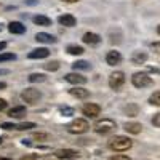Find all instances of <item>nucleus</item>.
<instances>
[{
  "label": "nucleus",
  "mask_w": 160,
  "mask_h": 160,
  "mask_svg": "<svg viewBox=\"0 0 160 160\" xmlns=\"http://www.w3.org/2000/svg\"><path fill=\"white\" fill-rule=\"evenodd\" d=\"M133 146V141L128 138V136H123V135H118V136H114L109 142H108V148L114 152H125L128 149H131Z\"/></svg>",
  "instance_id": "nucleus-1"
},
{
  "label": "nucleus",
  "mask_w": 160,
  "mask_h": 160,
  "mask_svg": "<svg viewBox=\"0 0 160 160\" xmlns=\"http://www.w3.org/2000/svg\"><path fill=\"white\" fill-rule=\"evenodd\" d=\"M115 128H117V123L112 118H99L95 122V125H93V130H95L98 135H109V133H112Z\"/></svg>",
  "instance_id": "nucleus-2"
},
{
  "label": "nucleus",
  "mask_w": 160,
  "mask_h": 160,
  "mask_svg": "<svg viewBox=\"0 0 160 160\" xmlns=\"http://www.w3.org/2000/svg\"><path fill=\"white\" fill-rule=\"evenodd\" d=\"M131 83L136 88H148L154 85V78L148 72H135L131 75Z\"/></svg>",
  "instance_id": "nucleus-3"
},
{
  "label": "nucleus",
  "mask_w": 160,
  "mask_h": 160,
  "mask_svg": "<svg viewBox=\"0 0 160 160\" xmlns=\"http://www.w3.org/2000/svg\"><path fill=\"white\" fill-rule=\"evenodd\" d=\"M90 130V123L87 118H74L68 125V131L71 135H83Z\"/></svg>",
  "instance_id": "nucleus-4"
},
{
  "label": "nucleus",
  "mask_w": 160,
  "mask_h": 160,
  "mask_svg": "<svg viewBox=\"0 0 160 160\" xmlns=\"http://www.w3.org/2000/svg\"><path fill=\"white\" fill-rule=\"evenodd\" d=\"M40 98H42V93H40V90H37L34 87L24 88L21 91V99L28 104H37L40 101Z\"/></svg>",
  "instance_id": "nucleus-5"
},
{
  "label": "nucleus",
  "mask_w": 160,
  "mask_h": 160,
  "mask_svg": "<svg viewBox=\"0 0 160 160\" xmlns=\"http://www.w3.org/2000/svg\"><path fill=\"white\" fill-rule=\"evenodd\" d=\"M125 74L122 72V71H115V72H112L111 75H109V87L112 88V90H120L123 85H125Z\"/></svg>",
  "instance_id": "nucleus-6"
},
{
  "label": "nucleus",
  "mask_w": 160,
  "mask_h": 160,
  "mask_svg": "<svg viewBox=\"0 0 160 160\" xmlns=\"http://www.w3.org/2000/svg\"><path fill=\"white\" fill-rule=\"evenodd\" d=\"M82 112H83V115H87L90 118H96L101 114V106L96 102H85L82 106Z\"/></svg>",
  "instance_id": "nucleus-7"
},
{
  "label": "nucleus",
  "mask_w": 160,
  "mask_h": 160,
  "mask_svg": "<svg viewBox=\"0 0 160 160\" xmlns=\"http://www.w3.org/2000/svg\"><path fill=\"white\" fill-rule=\"evenodd\" d=\"M64 80H66V82H69V83H72V85H85L88 82V78L85 75H82V74H78L77 71L66 74L64 75Z\"/></svg>",
  "instance_id": "nucleus-8"
},
{
  "label": "nucleus",
  "mask_w": 160,
  "mask_h": 160,
  "mask_svg": "<svg viewBox=\"0 0 160 160\" xmlns=\"http://www.w3.org/2000/svg\"><path fill=\"white\" fill-rule=\"evenodd\" d=\"M108 38H109V43L111 45H120L123 42V32L120 28H112L108 32Z\"/></svg>",
  "instance_id": "nucleus-9"
},
{
  "label": "nucleus",
  "mask_w": 160,
  "mask_h": 160,
  "mask_svg": "<svg viewBox=\"0 0 160 160\" xmlns=\"http://www.w3.org/2000/svg\"><path fill=\"white\" fill-rule=\"evenodd\" d=\"M69 95L77 99H87V98H90V90L80 87V85H74L72 88H69Z\"/></svg>",
  "instance_id": "nucleus-10"
},
{
  "label": "nucleus",
  "mask_w": 160,
  "mask_h": 160,
  "mask_svg": "<svg viewBox=\"0 0 160 160\" xmlns=\"http://www.w3.org/2000/svg\"><path fill=\"white\" fill-rule=\"evenodd\" d=\"M48 56H50V50L47 47L34 48L32 51H29V55H28L29 59H47Z\"/></svg>",
  "instance_id": "nucleus-11"
},
{
  "label": "nucleus",
  "mask_w": 160,
  "mask_h": 160,
  "mask_svg": "<svg viewBox=\"0 0 160 160\" xmlns=\"http://www.w3.org/2000/svg\"><path fill=\"white\" fill-rule=\"evenodd\" d=\"M122 61H123V56H122L120 51L111 50V51H108V55H106V62H108L109 66H118Z\"/></svg>",
  "instance_id": "nucleus-12"
},
{
  "label": "nucleus",
  "mask_w": 160,
  "mask_h": 160,
  "mask_svg": "<svg viewBox=\"0 0 160 160\" xmlns=\"http://www.w3.org/2000/svg\"><path fill=\"white\" fill-rule=\"evenodd\" d=\"M55 157L59 158V160H72V158L78 157V152L74 151V149H58L55 152Z\"/></svg>",
  "instance_id": "nucleus-13"
},
{
  "label": "nucleus",
  "mask_w": 160,
  "mask_h": 160,
  "mask_svg": "<svg viewBox=\"0 0 160 160\" xmlns=\"http://www.w3.org/2000/svg\"><path fill=\"white\" fill-rule=\"evenodd\" d=\"M82 40H83V43H87V45H90V47H96V45H99L101 43V35L99 34H95V32H85L83 34V37H82Z\"/></svg>",
  "instance_id": "nucleus-14"
},
{
  "label": "nucleus",
  "mask_w": 160,
  "mask_h": 160,
  "mask_svg": "<svg viewBox=\"0 0 160 160\" xmlns=\"http://www.w3.org/2000/svg\"><path fill=\"white\" fill-rule=\"evenodd\" d=\"M130 61H131V64H135V66H141V64H144L146 61H148V53L141 51V50L133 51L131 56H130Z\"/></svg>",
  "instance_id": "nucleus-15"
},
{
  "label": "nucleus",
  "mask_w": 160,
  "mask_h": 160,
  "mask_svg": "<svg viewBox=\"0 0 160 160\" xmlns=\"http://www.w3.org/2000/svg\"><path fill=\"white\" fill-rule=\"evenodd\" d=\"M35 40L38 43H47V45H51V43H56L58 38L55 35H51L48 32H37L35 34Z\"/></svg>",
  "instance_id": "nucleus-16"
},
{
  "label": "nucleus",
  "mask_w": 160,
  "mask_h": 160,
  "mask_svg": "<svg viewBox=\"0 0 160 160\" xmlns=\"http://www.w3.org/2000/svg\"><path fill=\"white\" fill-rule=\"evenodd\" d=\"M58 22L64 28H74V26H77V18L74 15H69V13H64L58 18Z\"/></svg>",
  "instance_id": "nucleus-17"
},
{
  "label": "nucleus",
  "mask_w": 160,
  "mask_h": 160,
  "mask_svg": "<svg viewBox=\"0 0 160 160\" xmlns=\"http://www.w3.org/2000/svg\"><path fill=\"white\" fill-rule=\"evenodd\" d=\"M8 32L10 34H15V35H21L26 32V26L21 21H11L8 24Z\"/></svg>",
  "instance_id": "nucleus-18"
},
{
  "label": "nucleus",
  "mask_w": 160,
  "mask_h": 160,
  "mask_svg": "<svg viewBox=\"0 0 160 160\" xmlns=\"http://www.w3.org/2000/svg\"><path fill=\"white\" fill-rule=\"evenodd\" d=\"M123 130L127 133H130V135H139V133L142 131V125L139 122H127L123 125Z\"/></svg>",
  "instance_id": "nucleus-19"
},
{
  "label": "nucleus",
  "mask_w": 160,
  "mask_h": 160,
  "mask_svg": "<svg viewBox=\"0 0 160 160\" xmlns=\"http://www.w3.org/2000/svg\"><path fill=\"white\" fill-rule=\"evenodd\" d=\"M26 106H15V108H11L10 111H8V115L11 117V118H22L24 115H26Z\"/></svg>",
  "instance_id": "nucleus-20"
},
{
  "label": "nucleus",
  "mask_w": 160,
  "mask_h": 160,
  "mask_svg": "<svg viewBox=\"0 0 160 160\" xmlns=\"http://www.w3.org/2000/svg\"><path fill=\"white\" fill-rule=\"evenodd\" d=\"M123 112L128 115V117H136L139 114V106L136 102H128L125 108H123Z\"/></svg>",
  "instance_id": "nucleus-21"
},
{
  "label": "nucleus",
  "mask_w": 160,
  "mask_h": 160,
  "mask_svg": "<svg viewBox=\"0 0 160 160\" xmlns=\"http://www.w3.org/2000/svg\"><path fill=\"white\" fill-rule=\"evenodd\" d=\"M66 51H68L69 55H72V56H80V55H83V53H85V48H83L82 45H74V43H71V45L66 47Z\"/></svg>",
  "instance_id": "nucleus-22"
},
{
  "label": "nucleus",
  "mask_w": 160,
  "mask_h": 160,
  "mask_svg": "<svg viewBox=\"0 0 160 160\" xmlns=\"http://www.w3.org/2000/svg\"><path fill=\"white\" fill-rule=\"evenodd\" d=\"M32 21H34V24L43 26V28H48V26H51V19H50L48 16H45V15H35V16L32 18Z\"/></svg>",
  "instance_id": "nucleus-23"
},
{
  "label": "nucleus",
  "mask_w": 160,
  "mask_h": 160,
  "mask_svg": "<svg viewBox=\"0 0 160 160\" xmlns=\"http://www.w3.org/2000/svg\"><path fill=\"white\" fill-rule=\"evenodd\" d=\"M72 69L74 71H90L91 69V64L88 62V61H85V59H78V61H75L74 64H72Z\"/></svg>",
  "instance_id": "nucleus-24"
},
{
  "label": "nucleus",
  "mask_w": 160,
  "mask_h": 160,
  "mask_svg": "<svg viewBox=\"0 0 160 160\" xmlns=\"http://www.w3.org/2000/svg\"><path fill=\"white\" fill-rule=\"evenodd\" d=\"M43 68H45V71L56 72V71L61 68V64H59V61H48L47 64H43Z\"/></svg>",
  "instance_id": "nucleus-25"
},
{
  "label": "nucleus",
  "mask_w": 160,
  "mask_h": 160,
  "mask_svg": "<svg viewBox=\"0 0 160 160\" xmlns=\"http://www.w3.org/2000/svg\"><path fill=\"white\" fill-rule=\"evenodd\" d=\"M28 78H29V82H31V83H37V82H45V78H47V77H45L43 74L34 72V74H31Z\"/></svg>",
  "instance_id": "nucleus-26"
},
{
  "label": "nucleus",
  "mask_w": 160,
  "mask_h": 160,
  "mask_svg": "<svg viewBox=\"0 0 160 160\" xmlns=\"http://www.w3.org/2000/svg\"><path fill=\"white\" fill-rule=\"evenodd\" d=\"M149 104H152V106H158V108H160V90L154 91L152 95L149 96Z\"/></svg>",
  "instance_id": "nucleus-27"
},
{
  "label": "nucleus",
  "mask_w": 160,
  "mask_h": 160,
  "mask_svg": "<svg viewBox=\"0 0 160 160\" xmlns=\"http://www.w3.org/2000/svg\"><path fill=\"white\" fill-rule=\"evenodd\" d=\"M59 114L64 115V117H72L75 114V111H74V108H69V106H61V108H59Z\"/></svg>",
  "instance_id": "nucleus-28"
},
{
  "label": "nucleus",
  "mask_w": 160,
  "mask_h": 160,
  "mask_svg": "<svg viewBox=\"0 0 160 160\" xmlns=\"http://www.w3.org/2000/svg\"><path fill=\"white\" fill-rule=\"evenodd\" d=\"M37 125L34 123V122H22V123H16V130H19V131H24V130H32V128H35Z\"/></svg>",
  "instance_id": "nucleus-29"
},
{
  "label": "nucleus",
  "mask_w": 160,
  "mask_h": 160,
  "mask_svg": "<svg viewBox=\"0 0 160 160\" xmlns=\"http://www.w3.org/2000/svg\"><path fill=\"white\" fill-rule=\"evenodd\" d=\"M16 55L15 53H0V62H7V61H15Z\"/></svg>",
  "instance_id": "nucleus-30"
},
{
  "label": "nucleus",
  "mask_w": 160,
  "mask_h": 160,
  "mask_svg": "<svg viewBox=\"0 0 160 160\" xmlns=\"http://www.w3.org/2000/svg\"><path fill=\"white\" fill-rule=\"evenodd\" d=\"M0 128H3V130H16V123H13V122H2V123H0Z\"/></svg>",
  "instance_id": "nucleus-31"
},
{
  "label": "nucleus",
  "mask_w": 160,
  "mask_h": 160,
  "mask_svg": "<svg viewBox=\"0 0 160 160\" xmlns=\"http://www.w3.org/2000/svg\"><path fill=\"white\" fill-rule=\"evenodd\" d=\"M152 125L154 127H157V128H160V112H157V114H154V117H152Z\"/></svg>",
  "instance_id": "nucleus-32"
},
{
  "label": "nucleus",
  "mask_w": 160,
  "mask_h": 160,
  "mask_svg": "<svg viewBox=\"0 0 160 160\" xmlns=\"http://www.w3.org/2000/svg\"><path fill=\"white\" fill-rule=\"evenodd\" d=\"M109 160H131L128 155H123V154H115L112 157H109Z\"/></svg>",
  "instance_id": "nucleus-33"
},
{
  "label": "nucleus",
  "mask_w": 160,
  "mask_h": 160,
  "mask_svg": "<svg viewBox=\"0 0 160 160\" xmlns=\"http://www.w3.org/2000/svg\"><path fill=\"white\" fill-rule=\"evenodd\" d=\"M50 136L47 135V133H35V135H34V139H38V141H45Z\"/></svg>",
  "instance_id": "nucleus-34"
},
{
  "label": "nucleus",
  "mask_w": 160,
  "mask_h": 160,
  "mask_svg": "<svg viewBox=\"0 0 160 160\" xmlns=\"http://www.w3.org/2000/svg\"><path fill=\"white\" fill-rule=\"evenodd\" d=\"M151 50L154 51V53H157V55H160V42H152L151 45Z\"/></svg>",
  "instance_id": "nucleus-35"
},
{
  "label": "nucleus",
  "mask_w": 160,
  "mask_h": 160,
  "mask_svg": "<svg viewBox=\"0 0 160 160\" xmlns=\"http://www.w3.org/2000/svg\"><path fill=\"white\" fill-rule=\"evenodd\" d=\"M7 106H8L7 99H3V98H0V111H5V109H7Z\"/></svg>",
  "instance_id": "nucleus-36"
},
{
  "label": "nucleus",
  "mask_w": 160,
  "mask_h": 160,
  "mask_svg": "<svg viewBox=\"0 0 160 160\" xmlns=\"http://www.w3.org/2000/svg\"><path fill=\"white\" fill-rule=\"evenodd\" d=\"M19 160H38V158H37L35 155H32V154H31V155H24V157H21Z\"/></svg>",
  "instance_id": "nucleus-37"
},
{
  "label": "nucleus",
  "mask_w": 160,
  "mask_h": 160,
  "mask_svg": "<svg viewBox=\"0 0 160 160\" xmlns=\"http://www.w3.org/2000/svg\"><path fill=\"white\" fill-rule=\"evenodd\" d=\"M37 3H38V0H26V5H31V7L37 5Z\"/></svg>",
  "instance_id": "nucleus-38"
},
{
  "label": "nucleus",
  "mask_w": 160,
  "mask_h": 160,
  "mask_svg": "<svg viewBox=\"0 0 160 160\" xmlns=\"http://www.w3.org/2000/svg\"><path fill=\"white\" fill-rule=\"evenodd\" d=\"M7 45H8L7 42H0V51H3V50L7 48Z\"/></svg>",
  "instance_id": "nucleus-39"
},
{
  "label": "nucleus",
  "mask_w": 160,
  "mask_h": 160,
  "mask_svg": "<svg viewBox=\"0 0 160 160\" xmlns=\"http://www.w3.org/2000/svg\"><path fill=\"white\" fill-rule=\"evenodd\" d=\"M61 2H64V3H77V2H80V0H61Z\"/></svg>",
  "instance_id": "nucleus-40"
},
{
  "label": "nucleus",
  "mask_w": 160,
  "mask_h": 160,
  "mask_svg": "<svg viewBox=\"0 0 160 160\" xmlns=\"http://www.w3.org/2000/svg\"><path fill=\"white\" fill-rule=\"evenodd\" d=\"M8 74H10L8 69H0V75H8Z\"/></svg>",
  "instance_id": "nucleus-41"
},
{
  "label": "nucleus",
  "mask_w": 160,
  "mask_h": 160,
  "mask_svg": "<svg viewBox=\"0 0 160 160\" xmlns=\"http://www.w3.org/2000/svg\"><path fill=\"white\" fill-rule=\"evenodd\" d=\"M7 88V83L5 82H0V90H5Z\"/></svg>",
  "instance_id": "nucleus-42"
},
{
  "label": "nucleus",
  "mask_w": 160,
  "mask_h": 160,
  "mask_svg": "<svg viewBox=\"0 0 160 160\" xmlns=\"http://www.w3.org/2000/svg\"><path fill=\"white\" fill-rule=\"evenodd\" d=\"M157 34H158V35H160V24H158V26H157Z\"/></svg>",
  "instance_id": "nucleus-43"
},
{
  "label": "nucleus",
  "mask_w": 160,
  "mask_h": 160,
  "mask_svg": "<svg viewBox=\"0 0 160 160\" xmlns=\"http://www.w3.org/2000/svg\"><path fill=\"white\" fill-rule=\"evenodd\" d=\"M2 31H3V24H2V22H0V32H2Z\"/></svg>",
  "instance_id": "nucleus-44"
},
{
  "label": "nucleus",
  "mask_w": 160,
  "mask_h": 160,
  "mask_svg": "<svg viewBox=\"0 0 160 160\" xmlns=\"http://www.w3.org/2000/svg\"><path fill=\"white\" fill-rule=\"evenodd\" d=\"M0 160H11V158H3V157H0Z\"/></svg>",
  "instance_id": "nucleus-45"
}]
</instances>
